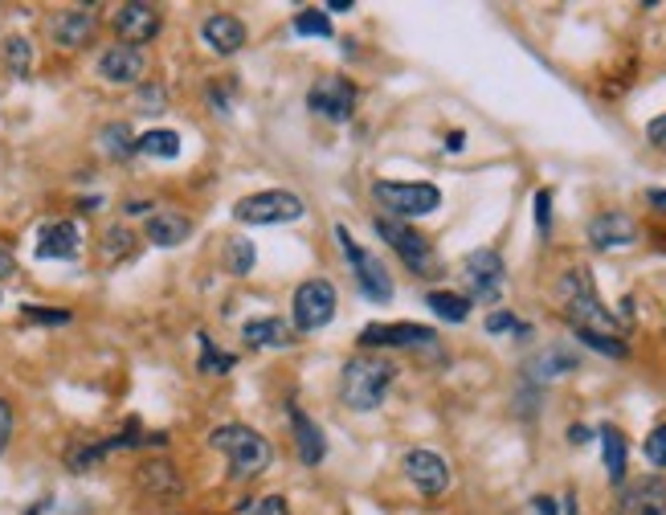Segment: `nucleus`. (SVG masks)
I'll list each match as a JSON object with an SVG mask.
<instances>
[{
	"mask_svg": "<svg viewBox=\"0 0 666 515\" xmlns=\"http://www.w3.org/2000/svg\"><path fill=\"white\" fill-rule=\"evenodd\" d=\"M147 242L160 245V250H173V245H180L192 233V221L185 218V213H173V209H160V213H152L147 218Z\"/></svg>",
	"mask_w": 666,
	"mask_h": 515,
	"instance_id": "obj_22",
	"label": "nucleus"
},
{
	"mask_svg": "<svg viewBox=\"0 0 666 515\" xmlns=\"http://www.w3.org/2000/svg\"><path fill=\"white\" fill-rule=\"evenodd\" d=\"M4 62H9V74L13 78H29L33 70V45L25 38H9L4 41Z\"/></svg>",
	"mask_w": 666,
	"mask_h": 515,
	"instance_id": "obj_30",
	"label": "nucleus"
},
{
	"mask_svg": "<svg viewBox=\"0 0 666 515\" xmlns=\"http://www.w3.org/2000/svg\"><path fill=\"white\" fill-rule=\"evenodd\" d=\"M373 230H376V238H381V242L393 245V254H397L414 274L429 278V274L438 271V254H434V245H429L426 238L414 230V225H405V221H393V218H376Z\"/></svg>",
	"mask_w": 666,
	"mask_h": 515,
	"instance_id": "obj_8",
	"label": "nucleus"
},
{
	"mask_svg": "<svg viewBox=\"0 0 666 515\" xmlns=\"http://www.w3.org/2000/svg\"><path fill=\"white\" fill-rule=\"evenodd\" d=\"M38 258H54V262H66V258H79L82 250V233L74 221H45L38 230Z\"/></svg>",
	"mask_w": 666,
	"mask_h": 515,
	"instance_id": "obj_20",
	"label": "nucleus"
},
{
	"mask_svg": "<svg viewBox=\"0 0 666 515\" xmlns=\"http://www.w3.org/2000/svg\"><path fill=\"white\" fill-rule=\"evenodd\" d=\"M335 242H340L344 258L352 262V274H356L361 295L368 298V303H393L397 286H393V274L385 271V262H381L373 250H364V245L347 233V225H335Z\"/></svg>",
	"mask_w": 666,
	"mask_h": 515,
	"instance_id": "obj_5",
	"label": "nucleus"
},
{
	"mask_svg": "<svg viewBox=\"0 0 666 515\" xmlns=\"http://www.w3.org/2000/svg\"><path fill=\"white\" fill-rule=\"evenodd\" d=\"M253 262H258L253 245L246 242V238H229V245H226V271L238 274V278H246V274L253 271Z\"/></svg>",
	"mask_w": 666,
	"mask_h": 515,
	"instance_id": "obj_31",
	"label": "nucleus"
},
{
	"mask_svg": "<svg viewBox=\"0 0 666 515\" xmlns=\"http://www.w3.org/2000/svg\"><path fill=\"white\" fill-rule=\"evenodd\" d=\"M135 151L152 156V160H176L180 156V136H176L173 127H156V132L135 136Z\"/></svg>",
	"mask_w": 666,
	"mask_h": 515,
	"instance_id": "obj_24",
	"label": "nucleus"
},
{
	"mask_svg": "<svg viewBox=\"0 0 666 515\" xmlns=\"http://www.w3.org/2000/svg\"><path fill=\"white\" fill-rule=\"evenodd\" d=\"M646 139H651V148L666 151V115H658V119H651V127H646Z\"/></svg>",
	"mask_w": 666,
	"mask_h": 515,
	"instance_id": "obj_40",
	"label": "nucleus"
},
{
	"mask_svg": "<svg viewBox=\"0 0 666 515\" xmlns=\"http://www.w3.org/2000/svg\"><path fill=\"white\" fill-rule=\"evenodd\" d=\"M535 230L544 233V238H548V230H552V192L548 189L535 192Z\"/></svg>",
	"mask_w": 666,
	"mask_h": 515,
	"instance_id": "obj_37",
	"label": "nucleus"
},
{
	"mask_svg": "<svg viewBox=\"0 0 666 515\" xmlns=\"http://www.w3.org/2000/svg\"><path fill=\"white\" fill-rule=\"evenodd\" d=\"M556 298L564 319L573 324L576 339H626L622 336V319L601 303L597 286L589 271H569L556 283Z\"/></svg>",
	"mask_w": 666,
	"mask_h": 515,
	"instance_id": "obj_1",
	"label": "nucleus"
},
{
	"mask_svg": "<svg viewBox=\"0 0 666 515\" xmlns=\"http://www.w3.org/2000/svg\"><path fill=\"white\" fill-rule=\"evenodd\" d=\"M209 446L226 454L229 475H233V479L262 475V471L270 466V459H274V450H270L267 438L258 434V430H250V425H241V421L217 425L214 434H209Z\"/></svg>",
	"mask_w": 666,
	"mask_h": 515,
	"instance_id": "obj_3",
	"label": "nucleus"
},
{
	"mask_svg": "<svg viewBox=\"0 0 666 515\" xmlns=\"http://www.w3.org/2000/svg\"><path fill=\"white\" fill-rule=\"evenodd\" d=\"M197 339H200V360H197V368L205 372V377H226L229 368L238 365V356H233V353H221V348H217V344H214L209 336H197Z\"/></svg>",
	"mask_w": 666,
	"mask_h": 515,
	"instance_id": "obj_29",
	"label": "nucleus"
},
{
	"mask_svg": "<svg viewBox=\"0 0 666 515\" xmlns=\"http://www.w3.org/2000/svg\"><path fill=\"white\" fill-rule=\"evenodd\" d=\"M532 507H535V515H560L564 512V503H556L552 495H535Z\"/></svg>",
	"mask_w": 666,
	"mask_h": 515,
	"instance_id": "obj_41",
	"label": "nucleus"
},
{
	"mask_svg": "<svg viewBox=\"0 0 666 515\" xmlns=\"http://www.w3.org/2000/svg\"><path fill=\"white\" fill-rule=\"evenodd\" d=\"M462 139H467V136H462V132H454L450 144H446V148H450V151H462Z\"/></svg>",
	"mask_w": 666,
	"mask_h": 515,
	"instance_id": "obj_47",
	"label": "nucleus"
},
{
	"mask_svg": "<svg viewBox=\"0 0 666 515\" xmlns=\"http://www.w3.org/2000/svg\"><path fill=\"white\" fill-rule=\"evenodd\" d=\"M462 278H467L470 298H479V303H499L503 283H507L503 258L495 254V250H470L467 262H462Z\"/></svg>",
	"mask_w": 666,
	"mask_h": 515,
	"instance_id": "obj_10",
	"label": "nucleus"
},
{
	"mask_svg": "<svg viewBox=\"0 0 666 515\" xmlns=\"http://www.w3.org/2000/svg\"><path fill=\"white\" fill-rule=\"evenodd\" d=\"M241 339L250 344V348H291L299 344L294 339V327L279 315H267V319H250V324L241 327Z\"/></svg>",
	"mask_w": 666,
	"mask_h": 515,
	"instance_id": "obj_21",
	"label": "nucleus"
},
{
	"mask_svg": "<svg viewBox=\"0 0 666 515\" xmlns=\"http://www.w3.org/2000/svg\"><path fill=\"white\" fill-rule=\"evenodd\" d=\"M94 29V9H62V13L50 21V38L62 45V50H82V45H91Z\"/></svg>",
	"mask_w": 666,
	"mask_h": 515,
	"instance_id": "obj_19",
	"label": "nucleus"
},
{
	"mask_svg": "<svg viewBox=\"0 0 666 515\" xmlns=\"http://www.w3.org/2000/svg\"><path fill=\"white\" fill-rule=\"evenodd\" d=\"M335 307H340V298H335V286L327 278H306V283L294 286V298H291V327L294 332H323V327L335 319Z\"/></svg>",
	"mask_w": 666,
	"mask_h": 515,
	"instance_id": "obj_7",
	"label": "nucleus"
},
{
	"mask_svg": "<svg viewBox=\"0 0 666 515\" xmlns=\"http://www.w3.org/2000/svg\"><path fill=\"white\" fill-rule=\"evenodd\" d=\"M405 475L426 500H438V495L450 491V462L434 454V450H409L405 454Z\"/></svg>",
	"mask_w": 666,
	"mask_h": 515,
	"instance_id": "obj_12",
	"label": "nucleus"
},
{
	"mask_svg": "<svg viewBox=\"0 0 666 515\" xmlns=\"http://www.w3.org/2000/svg\"><path fill=\"white\" fill-rule=\"evenodd\" d=\"M332 13H352V0H327Z\"/></svg>",
	"mask_w": 666,
	"mask_h": 515,
	"instance_id": "obj_45",
	"label": "nucleus"
},
{
	"mask_svg": "<svg viewBox=\"0 0 666 515\" xmlns=\"http://www.w3.org/2000/svg\"><path fill=\"white\" fill-rule=\"evenodd\" d=\"M98 144H103V151H107L111 160H132L135 156V136L127 123H107L98 132Z\"/></svg>",
	"mask_w": 666,
	"mask_h": 515,
	"instance_id": "obj_28",
	"label": "nucleus"
},
{
	"mask_svg": "<svg viewBox=\"0 0 666 515\" xmlns=\"http://www.w3.org/2000/svg\"><path fill=\"white\" fill-rule=\"evenodd\" d=\"M601 454H605V475H610L613 487H622L626 483V459H629V446H626V434L617 430V425H601Z\"/></svg>",
	"mask_w": 666,
	"mask_h": 515,
	"instance_id": "obj_23",
	"label": "nucleus"
},
{
	"mask_svg": "<svg viewBox=\"0 0 666 515\" xmlns=\"http://www.w3.org/2000/svg\"><path fill=\"white\" fill-rule=\"evenodd\" d=\"M13 274H17L13 250H9V245H0V283H4V278H13Z\"/></svg>",
	"mask_w": 666,
	"mask_h": 515,
	"instance_id": "obj_42",
	"label": "nucleus"
},
{
	"mask_svg": "<svg viewBox=\"0 0 666 515\" xmlns=\"http://www.w3.org/2000/svg\"><path fill=\"white\" fill-rule=\"evenodd\" d=\"M50 503H54V500H38V503H33V507H29L25 515H45V507H50Z\"/></svg>",
	"mask_w": 666,
	"mask_h": 515,
	"instance_id": "obj_46",
	"label": "nucleus"
},
{
	"mask_svg": "<svg viewBox=\"0 0 666 515\" xmlns=\"http://www.w3.org/2000/svg\"><path fill=\"white\" fill-rule=\"evenodd\" d=\"M535 380H552V377H564V372H576V356L564 353V348H548L544 356H535L532 365H528Z\"/></svg>",
	"mask_w": 666,
	"mask_h": 515,
	"instance_id": "obj_27",
	"label": "nucleus"
},
{
	"mask_svg": "<svg viewBox=\"0 0 666 515\" xmlns=\"http://www.w3.org/2000/svg\"><path fill=\"white\" fill-rule=\"evenodd\" d=\"M9 438H13V406L0 397V450L9 446Z\"/></svg>",
	"mask_w": 666,
	"mask_h": 515,
	"instance_id": "obj_39",
	"label": "nucleus"
},
{
	"mask_svg": "<svg viewBox=\"0 0 666 515\" xmlns=\"http://www.w3.org/2000/svg\"><path fill=\"white\" fill-rule=\"evenodd\" d=\"M147 54L135 50V45H111L107 54L98 57V78L111 82V86H135L144 78Z\"/></svg>",
	"mask_w": 666,
	"mask_h": 515,
	"instance_id": "obj_14",
	"label": "nucleus"
},
{
	"mask_svg": "<svg viewBox=\"0 0 666 515\" xmlns=\"http://www.w3.org/2000/svg\"><path fill=\"white\" fill-rule=\"evenodd\" d=\"M287 418H291V434H294V450H299V462H303V466H320V462L327 459V438H323V430L306 418L294 401L287 406Z\"/></svg>",
	"mask_w": 666,
	"mask_h": 515,
	"instance_id": "obj_18",
	"label": "nucleus"
},
{
	"mask_svg": "<svg viewBox=\"0 0 666 515\" xmlns=\"http://www.w3.org/2000/svg\"><path fill=\"white\" fill-rule=\"evenodd\" d=\"M139 487L152 495H176L180 491V475H176L173 462H144L139 466Z\"/></svg>",
	"mask_w": 666,
	"mask_h": 515,
	"instance_id": "obj_25",
	"label": "nucleus"
},
{
	"mask_svg": "<svg viewBox=\"0 0 666 515\" xmlns=\"http://www.w3.org/2000/svg\"><path fill=\"white\" fill-rule=\"evenodd\" d=\"M356 86L347 78H340V74H323L311 91H306V107H311V115H320V119L327 123H347L352 119V111H356Z\"/></svg>",
	"mask_w": 666,
	"mask_h": 515,
	"instance_id": "obj_9",
	"label": "nucleus"
},
{
	"mask_svg": "<svg viewBox=\"0 0 666 515\" xmlns=\"http://www.w3.org/2000/svg\"><path fill=\"white\" fill-rule=\"evenodd\" d=\"M438 332L426 324H368L361 332V348H434Z\"/></svg>",
	"mask_w": 666,
	"mask_h": 515,
	"instance_id": "obj_11",
	"label": "nucleus"
},
{
	"mask_svg": "<svg viewBox=\"0 0 666 515\" xmlns=\"http://www.w3.org/2000/svg\"><path fill=\"white\" fill-rule=\"evenodd\" d=\"M617 515H666V479L651 475L626 483L617 495Z\"/></svg>",
	"mask_w": 666,
	"mask_h": 515,
	"instance_id": "obj_15",
	"label": "nucleus"
},
{
	"mask_svg": "<svg viewBox=\"0 0 666 515\" xmlns=\"http://www.w3.org/2000/svg\"><path fill=\"white\" fill-rule=\"evenodd\" d=\"M294 33L299 38H332V17L323 9H303V13H294Z\"/></svg>",
	"mask_w": 666,
	"mask_h": 515,
	"instance_id": "obj_32",
	"label": "nucleus"
},
{
	"mask_svg": "<svg viewBox=\"0 0 666 515\" xmlns=\"http://www.w3.org/2000/svg\"><path fill=\"white\" fill-rule=\"evenodd\" d=\"M373 197L393 221L429 218L441 204V189L429 180H376Z\"/></svg>",
	"mask_w": 666,
	"mask_h": 515,
	"instance_id": "obj_4",
	"label": "nucleus"
},
{
	"mask_svg": "<svg viewBox=\"0 0 666 515\" xmlns=\"http://www.w3.org/2000/svg\"><path fill=\"white\" fill-rule=\"evenodd\" d=\"M426 307L438 315V319H446V324H467L470 319V298L454 295V291H429Z\"/></svg>",
	"mask_w": 666,
	"mask_h": 515,
	"instance_id": "obj_26",
	"label": "nucleus"
},
{
	"mask_svg": "<svg viewBox=\"0 0 666 515\" xmlns=\"http://www.w3.org/2000/svg\"><path fill=\"white\" fill-rule=\"evenodd\" d=\"M642 450H646V459H651L654 466H663V471H666V421H663V425H654Z\"/></svg>",
	"mask_w": 666,
	"mask_h": 515,
	"instance_id": "obj_35",
	"label": "nucleus"
},
{
	"mask_svg": "<svg viewBox=\"0 0 666 515\" xmlns=\"http://www.w3.org/2000/svg\"><path fill=\"white\" fill-rule=\"evenodd\" d=\"M238 515H291L282 495H262V500H246L238 503Z\"/></svg>",
	"mask_w": 666,
	"mask_h": 515,
	"instance_id": "obj_33",
	"label": "nucleus"
},
{
	"mask_svg": "<svg viewBox=\"0 0 666 515\" xmlns=\"http://www.w3.org/2000/svg\"><path fill=\"white\" fill-rule=\"evenodd\" d=\"M646 201H651L658 213H666V189H651V192H646Z\"/></svg>",
	"mask_w": 666,
	"mask_h": 515,
	"instance_id": "obj_43",
	"label": "nucleus"
},
{
	"mask_svg": "<svg viewBox=\"0 0 666 515\" xmlns=\"http://www.w3.org/2000/svg\"><path fill=\"white\" fill-rule=\"evenodd\" d=\"M487 332H491V336H503V332H516V336H532V327L523 324V319H516L511 312L487 315Z\"/></svg>",
	"mask_w": 666,
	"mask_h": 515,
	"instance_id": "obj_34",
	"label": "nucleus"
},
{
	"mask_svg": "<svg viewBox=\"0 0 666 515\" xmlns=\"http://www.w3.org/2000/svg\"><path fill=\"white\" fill-rule=\"evenodd\" d=\"M200 41H205L214 54L229 57L246 45V25H241V17L233 13H209L200 21Z\"/></svg>",
	"mask_w": 666,
	"mask_h": 515,
	"instance_id": "obj_16",
	"label": "nucleus"
},
{
	"mask_svg": "<svg viewBox=\"0 0 666 515\" xmlns=\"http://www.w3.org/2000/svg\"><path fill=\"white\" fill-rule=\"evenodd\" d=\"M160 29H164V13L156 4L132 0V4H119V13H115V33L123 38V45H135V50L147 45Z\"/></svg>",
	"mask_w": 666,
	"mask_h": 515,
	"instance_id": "obj_13",
	"label": "nucleus"
},
{
	"mask_svg": "<svg viewBox=\"0 0 666 515\" xmlns=\"http://www.w3.org/2000/svg\"><path fill=\"white\" fill-rule=\"evenodd\" d=\"M393 380H397L393 360L373 356V353H361V356H352V360L344 365V372H340V397H344L347 409H356V413H373V409H381V401L388 397Z\"/></svg>",
	"mask_w": 666,
	"mask_h": 515,
	"instance_id": "obj_2",
	"label": "nucleus"
},
{
	"mask_svg": "<svg viewBox=\"0 0 666 515\" xmlns=\"http://www.w3.org/2000/svg\"><path fill=\"white\" fill-rule=\"evenodd\" d=\"M21 315L29 324H70V312H50V307H38V303H25Z\"/></svg>",
	"mask_w": 666,
	"mask_h": 515,
	"instance_id": "obj_36",
	"label": "nucleus"
},
{
	"mask_svg": "<svg viewBox=\"0 0 666 515\" xmlns=\"http://www.w3.org/2000/svg\"><path fill=\"white\" fill-rule=\"evenodd\" d=\"M569 442H573V446H585V442H589L585 425H573V430H569Z\"/></svg>",
	"mask_w": 666,
	"mask_h": 515,
	"instance_id": "obj_44",
	"label": "nucleus"
},
{
	"mask_svg": "<svg viewBox=\"0 0 666 515\" xmlns=\"http://www.w3.org/2000/svg\"><path fill=\"white\" fill-rule=\"evenodd\" d=\"M303 213H306L303 197L291 189H262L233 204V221H241V225H291Z\"/></svg>",
	"mask_w": 666,
	"mask_h": 515,
	"instance_id": "obj_6",
	"label": "nucleus"
},
{
	"mask_svg": "<svg viewBox=\"0 0 666 515\" xmlns=\"http://www.w3.org/2000/svg\"><path fill=\"white\" fill-rule=\"evenodd\" d=\"M589 242L593 250H622V245L638 242V221L629 213H601L589 221Z\"/></svg>",
	"mask_w": 666,
	"mask_h": 515,
	"instance_id": "obj_17",
	"label": "nucleus"
},
{
	"mask_svg": "<svg viewBox=\"0 0 666 515\" xmlns=\"http://www.w3.org/2000/svg\"><path fill=\"white\" fill-rule=\"evenodd\" d=\"M127 250H132V233H127V230H111L107 242H103V254L115 258V254H127Z\"/></svg>",
	"mask_w": 666,
	"mask_h": 515,
	"instance_id": "obj_38",
	"label": "nucleus"
}]
</instances>
